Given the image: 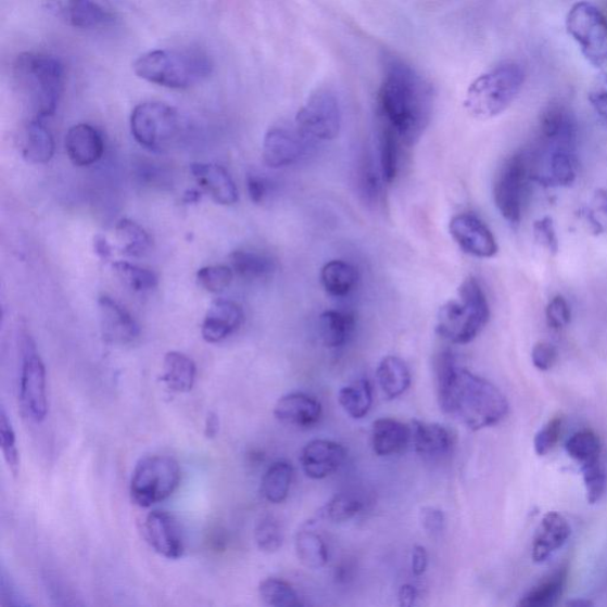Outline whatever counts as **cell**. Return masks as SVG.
<instances>
[{
  "mask_svg": "<svg viewBox=\"0 0 607 607\" xmlns=\"http://www.w3.org/2000/svg\"><path fill=\"white\" fill-rule=\"evenodd\" d=\"M243 318V309L238 303L228 300L215 301L203 320V340L212 344L227 340L242 326Z\"/></svg>",
  "mask_w": 607,
  "mask_h": 607,
  "instance_id": "21",
  "label": "cell"
},
{
  "mask_svg": "<svg viewBox=\"0 0 607 607\" xmlns=\"http://www.w3.org/2000/svg\"><path fill=\"white\" fill-rule=\"evenodd\" d=\"M260 596L264 604L273 607L303 606L299 593L288 581L279 578H267L260 585Z\"/></svg>",
  "mask_w": 607,
  "mask_h": 607,
  "instance_id": "40",
  "label": "cell"
},
{
  "mask_svg": "<svg viewBox=\"0 0 607 607\" xmlns=\"http://www.w3.org/2000/svg\"><path fill=\"white\" fill-rule=\"evenodd\" d=\"M64 147L72 163L81 167L98 163L105 151L102 136L88 124L73 126L66 135Z\"/></svg>",
  "mask_w": 607,
  "mask_h": 607,
  "instance_id": "23",
  "label": "cell"
},
{
  "mask_svg": "<svg viewBox=\"0 0 607 607\" xmlns=\"http://www.w3.org/2000/svg\"><path fill=\"white\" fill-rule=\"evenodd\" d=\"M366 508V501L355 492L334 495L321 510L323 518L342 523L352 520Z\"/></svg>",
  "mask_w": 607,
  "mask_h": 607,
  "instance_id": "39",
  "label": "cell"
},
{
  "mask_svg": "<svg viewBox=\"0 0 607 607\" xmlns=\"http://www.w3.org/2000/svg\"><path fill=\"white\" fill-rule=\"evenodd\" d=\"M55 141L42 121L34 119L24 138V157L35 164H46L54 157Z\"/></svg>",
  "mask_w": 607,
  "mask_h": 607,
  "instance_id": "32",
  "label": "cell"
},
{
  "mask_svg": "<svg viewBox=\"0 0 607 607\" xmlns=\"http://www.w3.org/2000/svg\"><path fill=\"white\" fill-rule=\"evenodd\" d=\"M219 432V419L216 413L210 412L205 419L204 435L214 439Z\"/></svg>",
  "mask_w": 607,
  "mask_h": 607,
  "instance_id": "59",
  "label": "cell"
},
{
  "mask_svg": "<svg viewBox=\"0 0 607 607\" xmlns=\"http://www.w3.org/2000/svg\"><path fill=\"white\" fill-rule=\"evenodd\" d=\"M534 235L538 242L548 250L552 254L559 252V241L557 231L553 224V219L548 216L538 219L534 224Z\"/></svg>",
  "mask_w": 607,
  "mask_h": 607,
  "instance_id": "52",
  "label": "cell"
},
{
  "mask_svg": "<svg viewBox=\"0 0 607 607\" xmlns=\"http://www.w3.org/2000/svg\"><path fill=\"white\" fill-rule=\"evenodd\" d=\"M410 430L412 445L425 460H442L454 450L455 437L444 425L413 420Z\"/></svg>",
  "mask_w": 607,
  "mask_h": 607,
  "instance_id": "19",
  "label": "cell"
},
{
  "mask_svg": "<svg viewBox=\"0 0 607 607\" xmlns=\"http://www.w3.org/2000/svg\"><path fill=\"white\" fill-rule=\"evenodd\" d=\"M180 483V468L169 456L141 458L134 470L131 498L140 508H150L169 498Z\"/></svg>",
  "mask_w": 607,
  "mask_h": 607,
  "instance_id": "7",
  "label": "cell"
},
{
  "mask_svg": "<svg viewBox=\"0 0 607 607\" xmlns=\"http://www.w3.org/2000/svg\"><path fill=\"white\" fill-rule=\"evenodd\" d=\"M190 172L198 185L223 205L236 204L239 200V192L235 180L224 166L208 163H193Z\"/></svg>",
  "mask_w": 607,
  "mask_h": 607,
  "instance_id": "24",
  "label": "cell"
},
{
  "mask_svg": "<svg viewBox=\"0 0 607 607\" xmlns=\"http://www.w3.org/2000/svg\"><path fill=\"white\" fill-rule=\"evenodd\" d=\"M429 567V553L423 546H415L412 552V572L416 577L422 576Z\"/></svg>",
  "mask_w": 607,
  "mask_h": 607,
  "instance_id": "56",
  "label": "cell"
},
{
  "mask_svg": "<svg viewBox=\"0 0 607 607\" xmlns=\"http://www.w3.org/2000/svg\"><path fill=\"white\" fill-rule=\"evenodd\" d=\"M591 106L607 121V73L597 75L589 90Z\"/></svg>",
  "mask_w": 607,
  "mask_h": 607,
  "instance_id": "51",
  "label": "cell"
},
{
  "mask_svg": "<svg viewBox=\"0 0 607 607\" xmlns=\"http://www.w3.org/2000/svg\"><path fill=\"white\" fill-rule=\"evenodd\" d=\"M547 325L553 330H561L570 325L571 309L561 295L554 296L546 308Z\"/></svg>",
  "mask_w": 607,
  "mask_h": 607,
  "instance_id": "49",
  "label": "cell"
},
{
  "mask_svg": "<svg viewBox=\"0 0 607 607\" xmlns=\"http://www.w3.org/2000/svg\"><path fill=\"white\" fill-rule=\"evenodd\" d=\"M14 77L30 102L35 119L43 122L55 114L64 88V67L58 58L42 53L21 54L14 64Z\"/></svg>",
  "mask_w": 607,
  "mask_h": 607,
  "instance_id": "4",
  "label": "cell"
},
{
  "mask_svg": "<svg viewBox=\"0 0 607 607\" xmlns=\"http://www.w3.org/2000/svg\"><path fill=\"white\" fill-rule=\"evenodd\" d=\"M356 330L355 315L342 309H328L319 316V333L329 349H340L353 339Z\"/></svg>",
  "mask_w": 607,
  "mask_h": 607,
  "instance_id": "26",
  "label": "cell"
},
{
  "mask_svg": "<svg viewBox=\"0 0 607 607\" xmlns=\"http://www.w3.org/2000/svg\"><path fill=\"white\" fill-rule=\"evenodd\" d=\"M567 578L568 567L562 566L557 572H554L549 578L529 591L521 598L519 606L551 607L557 605L565 592Z\"/></svg>",
  "mask_w": 607,
  "mask_h": 607,
  "instance_id": "35",
  "label": "cell"
},
{
  "mask_svg": "<svg viewBox=\"0 0 607 607\" xmlns=\"http://www.w3.org/2000/svg\"><path fill=\"white\" fill-rule=\"evenodd\" d=\"M557 349L547 342H540L533 347L532 359L539 370H549L557 361Z\"/></svg>",
  "mask_w": 607,
  "mask_h": 607,
  "instance_id": "54",
  "label": "cell"
},
{
  "mask_svg": "<svg viewBox=\"0 0 607 607\" xmlns=\"http://www.w3.org/2000/svg\"><path fill=\"white\" fill-rule=\"evenodd\" d=\"M524 69L515 62L498 64L478 76L468 88L464 108L476 119L489 121L505 112L521 92Z\"/></svg>",
  "mask_w": 607,
  "mask_h": 607,
  "instance_id": "6",
  "label": "cell"
},
{
  "mask_svg": "<svg viewBox=\"0 0 607 607\" xmlns=\"http://www.w3.org/2000/svg\"><path fill=\"white\" fill-rule=\"evenodd\" d=\"M131 132L137 143L150 151H162L177 137V111L160 101L140 103L131 114Z\"/></svg>",
  "mask_w": 607,
  "mask_h": 607,
  "instance_id": "9",
  "label": "cell"
},
{
  "mask_svg": "<svg viewBox=\"0 0 607 607\" xmlns=\"http://www.w3.org/2000/svg\"><path fill=\"white\" fill-rule=\"evenodd\" d=\"M162 382L175 393H189L195 385V362L184 353L170 352L164 357Z\"/></svg>",
  "mask_w": 607,
  "mask_h": 607,
  "instance_id": "27",
  "label": "cell"
},
{
  "mask_svg": "<svg viewBox=\"0 0 607 607\" xmlns=\"http://www.w3.org/2000/svg\"><path fill=\"white\" fill-rule=\"evenodd\" d=\"M100 328L103 340L113 345L132 344L140 334L134 316L110 296H101L98 303Z\"/></svg>",
  "mask_w": 607,
  "mask_h": 607,
  "instance_id": "18",
  "label": "cell"
},
{
  "mask_svg": "<svg viewBox=\"0 0 607 607\" xmlns=\"http://www.w3.org/2000/svg\"><path fill=\"white\" fill-rule=\"evenodd\" d=\"M377 379L384 396L390 400L404 395L412 383L406 362L397 356H385L381 359L377 369Z\"/></svg>",
  "mask_w": 607,
  "mask_h": 607,
  "instance_id": "29",
  "label": "cell"
},
{
  "mask_svg": "<svg viewBox=\"0 0 607 607\" xmlns=\"http://www.w3.org/2000/svg\"><path fill=\"white\" fill-rule=\"evenodd\" d=\"M412 444L410 425L392 418L372 422L371 446L376 455L389 457L402 454Z\"/></svg>",
  "mask_w": 607,
  "mask_h": 607,
  "instance_id": "25",
  "label": "cell"
},
{
  "mask_svg": "<svg viewBox=\"0 0 607 607\" xmlns=\"http://www.w3.org/2000/svg\"><path fill=\"white\" fill-rule=\"evenodd\" d=\"M346 455L342 444L328 439H314L303 447L300 461L304 473L312 480L319 481L339 471Z\"/></svg>",
  "mask_w": 607,
  "mask_h": 607,
  "instance_id": "17",
  "label": "cell"
},
{
  "mask_svg": "<svg viewBox=\"0 0 607 607\" xmlns=\"http://www.w3.org/2000/svg\"><path fill=\"white\" fill-rule=\"evenodd\" d=\"M294 126L312 144L338 138L342 127L339 98L330 89H317L296 113Z\"/></svg>",
  "mask_w": 607,
  "mask_h": 607,
  "instance_id": "10",
  "label": "cell"
},
{
  "mask_svg": "<svg viewBox=\"0 0 607 607\" xmlns=\"http://www.w3.org/2000/svg\"><path fill=\"white\" fill-rule=\"evenodd\" d=\"M490 319V307L481 283L473 277L461 282L458 299L439 308L435 331L454 344H469L478 338Z\"/></svg>",
  "mask_w": 607,
  "mask_h": 607,
  "instance_id": "5",
  "label": "cell"
},
{
  "mask_svg": "<svg viewBox=\"0 0 607 607\" xmlns=\"http://www.w3.org/2000/svg\"><path fill=\"white\" fill-rule=\"evenodd\" d=\"M296 557L309 570H320L329 562V549L326 541L312 531L302 529L294 539Z\"/></svg>",
  "mask_w": 607,
  "mask_h": 607,
  "instance_id": "36",
  "label": "cell"
},
{
  "mask_svg": "<svg viewBox=\"0 0 607 607\" xmlns=\"http://www.w3.org/2000/svg\"><path fill=\"white\" fill-rule=\"evenodd\" d=\"M274 415L283 425L293 426L296 429H312L319 422L323 407L316 397L294 392L278 400Z\"/></svg>",
  "mask_w": 607,
  "mask_h": 607,
  "instance_id": "20",
  "label": "cell"
},
{
  "mask_svg": "<svg viewBox=\"0 0 607 607\" xmlns=\"http://www.w3.org/2000/svg\"><path fill=\"white\" fill-rule=\"evenodd\" d=\"M257 548L267 554L277 553L283 544V529L275 516H264L255 527Z\"/></svg>",
  "mask_w": 607,
  "mask_h": 607,
  "instance_id": "44",
  "label": "cell"
},
{
  "mask_svg": "<svg viewBox=\"0 0 607 607\" xmlns=\"http://www.w3.org/2000/svg\"><path fill=\"white\" fill-rule=\"evenodd\" d=\"M307 141L295 126H275L264 138L263 160L270 169H282L299 162L305 154Z\"/></svg>",
  "mask_w": 607,
  "mask_h": 607,
  "instance_id": "15",
  "label": "cell"
},
{
  "mask_svg": "<svg viewBox=\"0 0 607 607\" xmlns=\"http://www.w3.org/2000/svg\"><path fill=\"white\" fill-rule=\"evenodd\" d=\"M2 593H0V597H2V605H12V606H18V605H25V603L21 602L18 598V594L16 591V587L14 586V584L11 583L10 580H8L5 578V574L3 573L2 577Z\"/></svg>",
  "mask_w": 607,
  "mask_h": 607,
  "instance_id": "57",
  "label": "cell"
},
{
  "mask_svg": "<svg viewBox=\"0 0 607 607\" xmlns=\"http://www.w3.org/2000/svg\"><path fill=\"white\" fill-rule=\"evenodd\" d=\"M448 230L465 253L489 260L498 252L492 230L475 214L463 213L452 217Z\"/></svg>",
  "mask_w": 607,
  "mask_h": 607,
  "instance_id": "14",
  "label": "cell"
},
{
  "mask_svg": "<svg viewBox=\"0 0 607 607\" xmlns=\"http://www.w3.org/2000/svg\"><path fill=\"white\" fill-rule=\"evenodd\" d=\"M420 522L423 531L431 538H435L444 532L446 519L441 509L425 507L420 511Z\"/></svg>",
  "mask_w": 607,
  "mask_h": 607,
  "instance_id": "53",
  "label": "cell"
},
{
  "mask_svg": "<svg viewBox=\"0 0 607 607\" xmlns=\"http://www.w3.org/2000/svg\"><path fill=\"white\" fill-rule=\"evenodd\" d=\"M116 240L126 256L140 257L147 255L152 248V240L146 229L131 219L124 218L116 225Z\"/></svg>",
  "mask_w": 607,
  "mask_h": 607,
  "instance_id": "38",
  "label": "cell"
},
{
  "mask_svg": "<svg viewBox=\"0 0 607 607\" xmlns=\"http://www.w3.org/2000/svg\"><path fill=\"white\" fill-rule=\"evenodd\" d=\"M571 526L564 515L549 511L542 519L532 548L534 562H545L552 555L559 551L571 536Z\"/></svg>",
  "mask_w": 607,
  "mask_h": 607,
  "instance_id": "22",
  "label": "cell"
},
{
  "mask_svg": "<svg viewBox=\"0 0 607 607\" xmlns=\"http://www.w3.org/2000/svg\"><path fill=\"white\" fill-rule=\"evenodd\" d=\"M97 251L102 257L111 256V248L105 240L97 241Z\"/></svg>",
  "mask_w": 607,
  "mask_h": 607,
  "instance_id": "60",
  "label": "cell"
},
{
  "mask_svg": "<svg viewBox=\"0 0 607 607\" xmlns=\"http://www.w3.org/2000/svg\"><path fill=\"white\" fill-rule=\"evenodd\" d=\"M20 392L24 410L35 422H42L48 413L47 372L30 338L23 342Z\"/></svg>",
  "mask_w": 607,
  "mask_h": 607,
  "instance_id": "12",
  "label": "cell"
},
{
  "mask_svg": "<svg viewBox=\"0 0 607 607\" xmlns=\"http://www.w3.org/2000/svg\"><path fill=\"white\" fill-rule=\"evenodd\" d=\"M199 286L211 293H218L226 290L235 278V270L228 266H206L198 273Z\"/></svg>",
  "mask_w": 607,
  "mask_h": 607,
  "instance_id": "46",
  "label": "cell"
},
{
  "mask_svg": "<svg viewBox=\"0 0 607 607\" xmlns=\"http://www.w3.org/2000/svg\"><path fill=\"white\" fill-rule=\"evenodd\" d=\"M593 208L586 211V219L591 225L594 235H600L605 229L602 225L600 218L607 227V192L598 190L594 193L592 200Z\"/></svg>",
  "mask_w": 607,
  "mask_h": 607,
  "instance_id": "50",
  "label": "cell"
},
{
  "mask_svg": "<svg viewBox=\"0 0 607 607\" xmlns=\"http://www.w3.org/2000/svg\"><path fill=\"white\" fill-rule=\"evenodd\" d=\"M566 451L576 461L581 465L599 459L602 443L599 437L589 430L580 431L568 439Z\"/></svg>",
  "mask_w": 607,
  "mask_h": 607,
  "instance_id": "43",
  "label": "cell"
},
{
  "mask_svg": "<svg viewBox=\"0 0 607 607\" xmlns=\"http://www.w3.org/2000/svg\"><path fill=\"white\" fill-rule=\"evenodd\" d=\"M562 433V418L555 417L534 438V448L539 456H545L558 444Z\"/></svg>",
  "mask_w": 607,
  "mask_h": 607,
  "instance_id": "48",
  "label": "cell"
},
{
  "mask_svg": "<svg viewBox=\"0 0 607 607\" xmlns=\"http://www.w3.org/2000/svg\"><path fill=\"white\" fill-rule=\"evenodd\" d=\"M586 497L590 505H596L602 499L606 488V476L599 459L581 465Z\"/></svg>",
  "mask_w": 607,
  "mask_h": 607,
  "instance_id": "47",
  "label": "cell"
},
{
  "mask_svg": "<svg viewBox=\"0 0 607 607\" xmlns=\"http://www.w3.org/2000/svg\"><path fill=\"white\" fill-rule=\"evenodd\" d=\"M566 28L593 66L602 67L607 63V20L597 7L576 3L568 11Z\"/></svg>",
  "mask_w": 607,
  "mask_h": 607,
  "instance_id": "11",
  "label": "cell"
},
{
  "mask_svg": "<svg viewBox=\"0 0 607 607\" xmlns=\"http://www.w3.org/2000/svg\"><path fill=\"white\" fill-rule=\"evenodd\" d=\"M231 269L244 280H266L277 270L273 256L256 251H236L229 256Z\"/></svg>",
  "mask_w": 607,
  "mask_h": 607,
  "instance_id": "30",
  "label": "cell"
},
{
  "mask_svg": "<svg viewBox=\"0 0 607 607\" xmlns=\"http://www.w3.org/2000/svg\"><path fill=\"white\" fill-rule=\"evenodd\" d=\"M568 605L576 606V607H578V606H584L585 607V606L592 605V603L587 602V600H574V602L568 603Z\"/></svg>",
  "mask_w": 607,
  "mask_h": 607,
  "instance_id": "61",
  "label": "cell"
},
{
  "mask_svg": "<svg viewBox=\"0 0 607 607\" xmlns=\"http://www.w3.org/2000/svg\"><path fill=\"white\" fill-rule=\"evenodd\" d=\"M144 529L150 546L161 557L169 560L184 557L185 539L182 529H180L174 515L154 510L148 515Z\"/></svg>",
  "mask_w": 607,
  "mask_h": 607,
  "instance_id": "16",
  "label": "cell"
},
{
  "mask_svg": "<svg viewBox=\"0 0 607 607\" xmlns=\"http://www.w3.org/2000/svg\"><path fill=\"white\" fill-rule=\"evenodd\" d=\"M435 387L443 412L472 431L497 425L508 415L505 394L494 383L458 366L448 351L437 357Z\"/></svg>",
  "mask_w": 607,
  "mask_h": 607,
  "instance_id": "2",
  "label": "cell"
},
{
  "mask_svg": "<svg viewBox=\"0 0 607 607\" xmlns=\"http://www.w3.org/2000/svg\"><path fill=\"white\" fill-rule=\"evenodd\" d=\"M356 189L358 195L365 203L377 206L382 200V182H384L381 172L377 170L368 152H362L356 163Z\"/></svg>",
  "mask_w": 607,
  "mask_h": 607,
  "instance_id": "31",
  "label": "cell"
},
{
  "mask_svg": "<svg viewBox=\"0 0 607 607\" xmlns=\"http://www.w3.org/2000/svg\"><path fill=\"white\" fill-rule=\"evenodd\" d=\"M529 180H532L531 160L527 151L513 154L498 170L494 182V201L499 214L510 225L521 223Z\"/></svg>",
  "mask_w": 607,
  "mask_h": 607,
  "instance_id": "8",
  "label": "cell"
},
{
  "mask_svg": "<svg viewBox=\"0 0 607 607\" xmlns=\"http://www.w3.org/2000/svg\"><path fill=\"white\" fill-rule=\"evenodd\" d=\"M339 403L353 419L368 416L372 406V389L368 379L361 378L344 385L339 392Z\"/></svg>",
  "mask_w": 607,
  "mask_h": 607,
  "instance_id": "37",
  "label": "cell"
},
{
  "mask_svg": "<svg viewBox=\"0 0 607 607\" xmlns=\"http://www.w3.org/2000/svg\"><path fill=\"white\" fill-rule=\"evenodd\" d=\"M113 268L125 286L135 292H149L159 286L157 275L149 268L126 262L115 263Z\"/></svg>",
  "mask_w": 607,
  "mask_h": 607,
  "instance_id": "41",
  "label": "cell"
},
{
  "mask_svg": "<svg viewBox=\"0 0 607 607\" xmlns=\"http://www.w3.org/2000/svg\"><path fill=\"white\" fill-rule=\"evenodd\" d=\"M63 11L73 27L85 30L105 28L114 20L96 0H66Z\"/></svg>",
  "mask_w": 607,
  "mask_h": 607,
  "instance_id": "28",
  "label": "cell"
},
{
  "mask_svg": "<svg viewBox=\"0 0 607 607\" xmlns=\"http://www.w3.org/2000/svg\"><path fill=\"white\" fill-rule=\"evenodd\" d=\"M404 150L405 148L394 136L379 131L380 172L384 184L394 182L400 169V157Z\"/></svg>",
  "mask_w": 607,
  "mask_h": 607,
  "instance_id": "42",
  "label": "cell"
},
{
  "mask_svg": "<svg viewBox=\"0 0 607 607\" xmlns=\"http://www.w3.org/2000/svg\"><path fill=\"white\" fill-rule=\"evenodd\" d=\"M323 288L333 296H345L357 286V269L343 261H331L320 270Z\"/></svg>",
  "mask_w": 607,
  "mask_h": 607,
  "instance_id": "33",
  "label": "cell"
},
{
  "mask_svg": "<svg viewBox=\"0 0 607 607\" xmlns=\"http://www.w3.org/2000/svg\"><path fill=\"white\" fill-rule=\"evenodd\" d=\"M578 123L573 112L561 102H552L539 122L538 149L576 151Z\"/></svg>",
  "mask_w": 607,
  "mask_h": 607,
  "instance_id": "13",
  "label": "cell"
},
{
  "mask_svg": "<svg viewBox=\"0 0 607 607\" xmlns=\"http://www.w3.org/2000/svg\"><path fill=\"white\" fill-rule=\"evenodd\" d=\"M248 189L251 200L255 204L263 203L268 195L269 185L260 175H250L248 178Z\"/></svg>",
  "mask_w": 607,
  "mask_h": 607,
  "instance_id": "55",
  "label": "cell"
},
{
  "mask_svg": "<svg viewBox=\"0 0 607 607\" xmlns=\"http://www.w3.org/2000/svg\"><path fill=\"white\" fill-rule=\"evenodd\" d=\"M208 55L193 49H157L134 63L139 79L170 89H188L208 79L213 73Z\"/></svg>",
  "mask_w": 607,
  "mask_h": 607,
  "instance_id": "3",
  "label": "cell"
},
{
  "mask_svg": "<svg viewBox=\"0 0 607 607\" xmlns=\"http://www.w3.org/2000/svg\"><path fill=\"white\" fill-rule=\"evenodd\" d=\"M0 447H2L9 469L12 473L17 475L20 469V452L16 434L4 407L0 409Z\"/></svg>",
  "mask_w": 607,
  "mask_h": 607,
  "instance_id": "45",
  "label": "cell"
},
{
  "mask_svg": "<svg viewBox=\"0 0 607 607\" xmlns=\"http://www.w3.org/2000/svg\"><path fill=\"white\" fill-rule=\"evenodd\" d=\"M433 105L432 86L415 68L399 59L385 63L377 97L379 131L405 149L415 147L431 123Z\"/></svg>",
  "mask_w": 607,
  "mask_h": 607,
  "instance_id": "1",
  "label": "cell"
},
{
  "mask_svg": "<svg viewBox=\"0 0 607 607\" xmlns=\"http://www.w3.org/2000/svg\"><path fill=\"white\" fill-rule=\"evenodd\" d=\"M293 480V467L288 460L270 464L262 481V494L266 501L280 505L289 497Z\"/></svg>",
  "mask_w": 607,
  "mask_h": 607,
  "instance_id": "34",
  "label": "cell"
},
{
  "mask_svg": "<svg viewBox=\"0 0 607 607\" xmlns=\"http://www.w3.org/2000/svg\"><path fill=\"white\" fill-rule=\"evenodd\" d=\"M418 598V590L412 584H405L399 589L397 600L399 605L403 607H410L416 604Z\"/></svg>",
  "mask_w": 607,
  "mask_h": 607,
  "instance_id": "58",
  "label": "cell"
}]
</instances>
